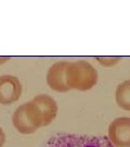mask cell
Segmentation results:
<instances>
[{"mask_svg": "<svg viewBox=\"0 0 130 147\" xmlns=\"http://www.w3.org/2000/svg\"><path fill=\"white\" fill-rule=\"evenodd\" d=\"M69 147H114L109 138L104 136L75 137Z\"/></svg>", "mask_w": 130, "mask_h": 147, "instance_id": "cell-7", "label": "cell"}, {"mask_svg": "<svg viewBox=\"0 0 130 147\" xmlns=\"http://www.w3.org/2000/svg\"><path fill=\"white\" fill-rule=\"evenodd\" d=\"M65 80L69 89L89 90L98 83V72L92 64L87 61L78 60L68 62L65 71Z\"/></svg>", "mask_w": 130, "mask_h": 147, "instance_id": "cell-1", "label": "cell"}, {"mask_svg": "<svg viewBox=\"0 0 130 147\" xmlns=\"http://www.w3.org/2000/svg\"><path fill=\"white\" fill-rule=\"evenodd\" d=\"M5 141V133H3V131H2V129L0 127V147L3 146Z\"/></svg>", "mask_w": 130, "mask_h": 147, "instance_id": "cell-10", "label": "cell"}, {"mask_svg": "<svg viewBox=\"0 0 130 147\" xmlns=\"http://www.w3.org/2000/svg\"><path fill=\"white\" fill-rule=\"evenodd\" d=\"M97 60L101 65L111 68V67H114L115 64L119 62L120 57H100L99 56V57H97Z\"/></svg>", "mask_w": 130, "mask_h": 147, "instance_id": "cell-9", "label": "cell"}, {"mask_svg": "<svg viewBox=\"0 0 130 147\" xmlns=\"http://www.w3.org/2000/svg\"><path fill=\"white\" fill-rule=\"evenodd\" d=\"M22 85L15 76L5 75L0 78V104L10 105L20 98Z\"/></svg>", "mask_w": 130, "mask_h": 147, "instance_id": "cell-4", "label": "cell"}, {"mask_svg": "<svg viewBox=\"0 0 130 147\" xmlns=\"http://www.w3.org/2000/svg\"><path fill=\"white\" fill-rule=\"evenodd\" d=\"M12 122L17 132L33 134L43 126V116L38 106L31 100L16 109L12 117Z\"/></svg>", "mask_w": 130, "mask_h": 147, "instance_id": "cell-2", "label": "cell"}, {"mask_svg": "<svg viewBox=\"0 0 130 147\" xmlns=\"http://www.w3.org/2000/svg\"><path fill=\"white\" fill-rule=\"evenodd\" d=\"M33 101L38 106L43 116V126L49 125L57 115V105L55 100L48 95H38Z\"/></svg>", "mask_w": 130, "mask_h": 147, "instance_id": "cell-6", "label": "cell"}, {"mask_svg": "<svg viewBox=\"0 0 130 147\" xmlns=\"http://www.w3.org/2000/svg\"><path fill=\"white\" fill-rule=\"evenodd\" d=\"M67 61L57 62L49 69L47 74V83L52 89L57 92H67L69 88L65 80V71L67 68Z\"/></svg>", "mask_w": 130, "mask_h": 147, "instance_id": "cell-5", "label": "cell"}, {"mask_svg": "<svg viewBox=\"0 0 130 147\" xmlns=\"http://www.w3.org/2000/svg\"><path fill=\"white\" fill-rule=\"evenodd\" d=\"M107 135L114 147H130L129 117H120L112 121L109 125Z\"/></svg>", "mask_w": 130, "mask_h": 147, "instance_id": "cell-3", "label": "cell"}, {"mask_svg": "<svg viewBox=\"0 0 130 147\" xmlns=\"http://www.w3.org/2000/svg\"><path fill=\"white\" fill-rule=\"evenodd\" d=\"M115 100L119 108L130 111V80H126L117 86L115 92Z\"/></svg>", "mask_w": 130, "mask_h": 147, "instance_id": "cell-8", "label": "cell"}]
</instances>
